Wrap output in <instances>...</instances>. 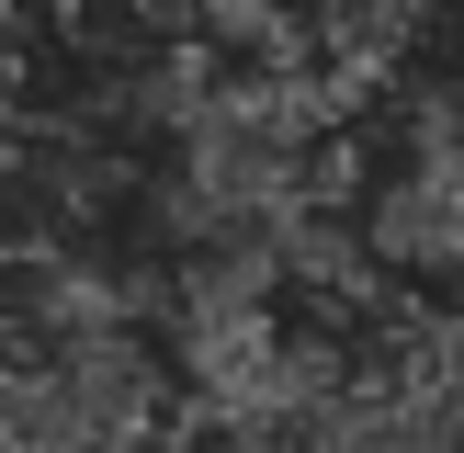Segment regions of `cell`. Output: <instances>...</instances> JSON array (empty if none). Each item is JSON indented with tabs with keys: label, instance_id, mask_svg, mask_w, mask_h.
Returning a JSON list of instances; mask_svg holds the SVG:
<instances>
[{
	"label": "cell",
	"instance_id": "1",
	"mask_svg": "<svg viewBox=\"0 0 464 453\" xmlns=\"http://www.w3.org/2000/svg\"><path fill=\"white\" fill-rule=\"evenodd\" d=\"M352 238L374 261V284L430 294L442 317L464 306V102H453V80H430L374 159L352 148Z\"/></svg>",
	"mask_w": 464,
	"mask_h": 453
}]
</instances>
